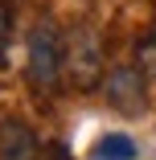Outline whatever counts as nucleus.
<instances>
[{
  "label": "nucleus",
  "mask_w": 156,
  "mask_h": 160,
  "mask_svg": "<svg viewBox=\"0 0 156 160\" xmlns=\"http://www.w3.org/2000/svg\"><path fill=\"white\" fill-rule=\"evenodd\" d=\"M66 74V41L53 21H37L29 29V82L41 94H53Z\"/></svg>",
  "instance_id": "f257e3e1"
},
{
  "label": "nucleus",
  "mask_w": 156,
  "mask_h": 160,
  "mask_svg": "<svg viewBox=\"0 0 156 160\" xmlns=\"http://www.w3.org/2000/svg\"><path fill=\"white\" fill-rule=\"evenodd\" d=\"M66 78L78 90H95L107 78L103 74V45H99V33L90 25H78L66 37Z\"/></svg>",
  "instance_id": "f03ea898"
},
{
  "label": "nucleus",
  "mask_w": 156,
  "mask_h": 160,
  "mask_svg": "<svg viewBox=\"0 0 156 160\" xmlns=\"http://www.w3.org/2000/svg\"><path fill=\"white\" fill-rule=\"evenodd\" d=\"M103 94L107 103L123 115H140L148 107V78L140 74V66H115L103 78Z\"/></svg>",
  "instance_id": "7ed1b4c3"
},
{
  "label": "nucleus",
  "mask_w": 156,
  "mask_h": 160,
  "mask_svg": "<svg viewBox=\"0 0 156 160\" xmlns=\"http://www.w3.org/2000/svg\"><path fill=\"white\" fill-rule=\"evenodd\" d=\"M37 136L21 119H0V160H33Z\"/></svg>",
  "instance_id": "20e7f679"
},
{
  "label": "nucleus",
  "mask_w": 156,
  "mask_h": 160,
  "mask_svg": "<svg viewBox=\"0 0 156 160\" xmlns=\"http://www.w3.org/2000/svg\"><path fill=\"white\" fill-rule=\"evenodd\" d=\"M136 156V144L128 140V136H103L99 144H95V160H132Z\"/></svg>",
  "instance_id": "39448f33"
},
{
  "label": "nucleus",
  "mask_w": 156,
  "mask_h": 160,
  "mask_svg": "<svg viewBox=\"0 0 156 160\" xmlns=\"http://www.w3.org/2000/svg\"><path fill=\"white\" fill-rule=\"evenodd\" d=\"M136 66H140V74L152 82L156 78V33H148L140 45H136Z\"/></svg>",
  "instance_id": "423d86ee"
},
{
  "label": "nucleus",
  "mask_w": 156,
  "mask_h": 160,
  "mask_svg": "<svg viewBox=\"0 0 156 160\" xmlns=\"http://www.w3.org/2000/svg\"><path fill=\"white\" fill-rule=\"evenodd\" d=\"M8 29H13V8L0 0V45H4V37H8Z\"/></svg>",
  "instance_id": "0eeeda50"
},
{
  "label": "nucleus",
  "mask_w": 156,
  "mask_h": 160,
  "mask_svg": "<svg viewBox=\"0 0 156 160\" xmlns=\"http://www.w3.org/2000/svg\"><path fill=\"white\" fill-rule=\"evenodd\" d=\"M41 160H70V152L62 148V144H45L41 148Z\"/></svg>",
  "instance_id": "6e6552de"
}]
</instances>
